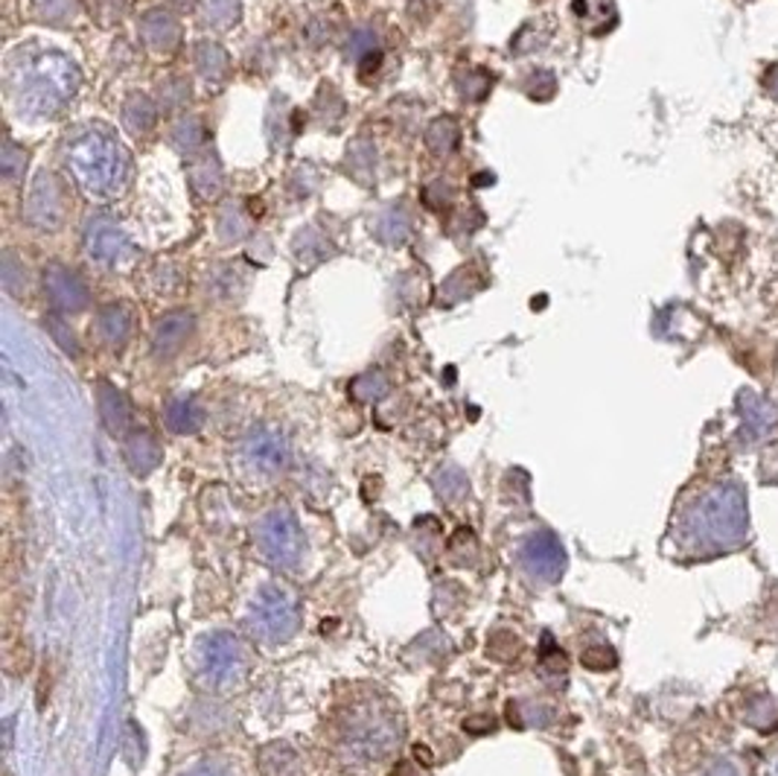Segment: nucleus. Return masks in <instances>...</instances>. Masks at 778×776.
I'll return each instance as SVG.
<instances>
[{"instance_id":"obj_21","label":"nucleus","mask_w":778,"mask_h":776,"mask_svg":"<svg viewBox=\"0 0 778 776\" xmlns=\"http://www.w3.org/2000/svg\"><path fill=\"white\" fill-rule=\"evenodd\" d=\"M464 730L472 735H481V733H493L496 730V718L487 715V712H481V715H470L464 721Z\"/></svg>"},{"instance_id":"obj_19","label":"nucleus","mask_w":778,"mask_h":776,"mask_svg":"<svg viewBox=\"0 0 778 776\" xmlns=\"http://www.w3.org/2000/svg\"><path fill=\"white\" fill-rule=\"evenodd\" d=\"M353 394H357L359 401H376V397L385 394V380H382L380 374L362 376V380L353 383Z\"/></svg>"},{"instance_id":"obj_23","label":"nucleus","mask_w":778,"mask_h":776,"mask_svg":"<svg viewBox=\"0 0 778 776\" xmlns=\"http://www.w3.org/2000/svg\"><path fill=\"white\" fill-rule=\"evenodd\" d=\"M415 753H417V759H423V762H426V765H431L429 747H420V744H417V747H415Z\"/></svg>"},{"instance_id":"obj_6","label":"nucleus","mask_w":778,"mask_h":776,"mask_svg":"<svg viewBox=\"0 0 778 776\" xmlns=\"http://www.w3.org/2000/svg\"><path fill=\"white\" fill-rule=\"evenodd\" d=\"M348 742L359 756L382 759L399 742V726L388 712H364L350 724Z\"/></svg>"},{"instance_id":"obj_10","label":"nucleus","mask_w":778,"mask_h":776,"mask_svg":"<svg viewBox=\"0 0 778 776\" xmlns=\"http://www.w3.org/2000/svg\"><path fill=\"white\" fill-rule=\"evenodd\" d=\"M125 464L138 473V477H146V473H152V470L161 464V444L155 441V435L152 433H132L129 438H125Z\"/></svg>"},{"instance_id":"obj_25","label":"nucleus","mask_w":778,"mask_h":776,"mask_svg":"<svg viewBox=\"0 0 778 776\" xmlns=\"http://www.w3.org/2000/svg\"><path fill=\"white\" fill-rule=\"evenodd\" d=\"M770 776H778V756L770 762Z\"/></svg>"},{"instance_id":"obj_5","label":"nucleus","mask_w":778,"mask_h":776,"mask_svg":"<svg viewBox=\"0 0 778 776\" xmlns=\"http://www.w3.org/2000/svg\"><path fill=\"white\" fill-rule=\"evenodd\" d=\"M199 666L201 677L216 689L240 684L245 675V652L240 640L231 634H210L199 645Z\"/></svg>"},{"instance_id":"obj_9","label":"nucleus","mask_w":778,"mask_h":776,"mask_svg":"<svg viewBox=\"0 0 778 776\" xmlns=\"http://www.w3.org/2000/svg\"><path fill=\"white\" fill-rule=\"evenodd\" d=\"M44 286H47L53 307L62 313H79L88 307V286L83 284V277L67 269H51L44 277Z\"/></svg>"},{"instance_id":"obj_7","label":"nucleus","mask_w":778,"mask_h":776,"mask_svg":"<svg viewBox=\"0 0 778 776\" xmlns=\"http://www.w3.org/2000/svg\"><path fill=\"white\" fill-rule=\"evenodd\" d=\"M522 560H525V567H528L534 576L546 578V581H555V578L563 576L566 555L563 549H560L557 537L548 535V532L530 537L525 551H522Z\"/></svg>"},{"instance_id":"obj_1","label":"nucleus","mask_w":778,"mask_h":776,"mask_svg":"<svg viewBox=\"0 0 778 776\" xmlns=\"http://www.w3.org/2000/svg\"><path fill=\"white\" fill-rule=\"evenodd\" d=\"M79 70L62 53H35L9 70L12 97L35 118H53L76 94Z\"/></svg>"},{"instance_id":"obj_14","label":"nucleus","mask_w":778,"mask_h":776,"mask_svg":"<svg viewBox=\"0 0 778 776\" xmlns=\"http://www.w3.org/2000/svg\"><path fill=\"white\" fill-rule=\"evenodd\" d=\"M164 420L178 435L199 433L201 424H205V409L196 401H190V397H178V401L166 403Z\"/></svg>"},{"instance_id":"obj_17","label":"nucleus","mask_w":778,"mask_h":776,"mask_svg":"<svg viewBox=\"0 0 778 776\" xmlns=\"http://www.w3.org/2000/svg\"><path fill=\"white\" fill-rule=\"evenodd\" d=\"M435 484H438V491L447 496L449 502L461 500V496H467V491H470V484H467V479L458 473V470H440V477L435 479Z\"/></svg>"},{"instance_id":"obj_4","label":"nucleus","mask_w":778,"mask_h":776,"mask_svg":"<svg viewBox=\"0 0 778 776\" xmlns=\"http://www.w3.org/2000/svg\"><path fill=\"white\" fill-rule=\"evenodd\" d=\"M251 622H254V627H257L263 640H269V643H283V640L295 636V631L300 627L298 601H295V595H292L286 587H263L257 599H254Z\"/></svg>"},{"instance_id":"obj_22","label":"nucleus","mask_w":778,"mask_h":776,"mask_svg":"<svg viewBox=\"0 0 778 776\" xmlns=\"http://www.w3.org/2000/svg\"><path fill=\"white\" fill-rule=\"evenodd\" d=\"M184 776H228L224 770H219L216 765H199V768H193V770H187Z\"/></svg>"},{"instance_id":"obj_8","label":"nucleus","mask_w":778,"mask_h":776,"mask_svg":"<svg viewBox=\"0 0 778 776\" xmlns=\"http://www.w3.org/2000/svg\"><path fill=\"white\" fill-rule=\"evenodd\" d=\"M242 456L249 461V468L257 470L260 477H272V473H277L286 464V444H283L277 433L263 429V433H254L245 441Z\"/></svg>"},{"instance_id":"obj_2","label":"nucleus","mask_w":778,"mask_h":776,"mask_svg":"<svg viewBox=\"0 0 778 776\" xmlns=\"http://www.w3.org/2000/svg\"><path fill=\"white\" fill-rule=\"evenodd\" d=\"M67 164L76 182L91 196H114L123 190L129 176V155L117 141L102 132H88L76 138L67 150Z\"/></svg>"},{"instance_id":"obj_3","label":"nucleus","mask_w":778,"mask_h":776,"mask_svg":"<svg viewBox=\"0 0 778 776\" xmlns=\"http://www.w3.org/2000/svg\"><path fill=\"white\" fill-rule=\"evenodd\" d=\"M257 543L265 558L277 564L281 569H295L304 560V532H300L298 517L289 509L269 511L257 526Z\"/></svg>"},{"instance_id":"obj_13","label":"nucleus","mask_w":778,"mask_h":776,"mask_svg":"<svg viewBox=\"0 0 778 776\" xmlns=\"http://www.w3.org/2000/svg\"><path fill=\"white\" fill-rule=\"evenodd\" d=\"M193 330V318L184 316V313H173V316L161 318V325L155 330V351L161 357H169L187 342V336Z\"/></svg>"},{"instance_id":"obj_16","label":"nucleus","mask_w":778,"mask_h":776,"mask_svg":"<svg viewBox=\"0 0 778 776\" xmlns=\"http://www.w3.org/2000/svg\"><path fill=\"white\" fill-rule=\"evenodd\" d=\"M260 768L265 776H298V756L286 744H269L260 753Z\"/></svg>"},{"instance_id":"obj_24","label":"nucleus","mask_w":778,"mask_h":776,"mask_svg":"<svg viewBox=\"0 0 778 776\" xmlns=\"http://www.w3.org/2000/svg\"><path fill=\"white\" fill-rule=\"evenodd\" d=\"M391 776H412V765H406V762H403V765H397V768H394V774Z\"/></svg>"},{"instance_id":"obj_11","label":"nucleus","mask_w":778,"mask_h":776,"mask_svg":"<svg viewBox=\"0 0 778 776\" xmlns=\"http://www.w3.org/2000/svg\"><path fill=\"white\" fill-rule=\"evenodd\" d=\"M88 251H91V258L106 260V263L120 260L125 254L123 231L111 226V222H106V219H97V222H91V228H88Z\"/></svg>"},{"instance_id":"obj_15","label":"nucleus","mask_w":778,"mask_h":776,"mask_svg":"<svg viewBox=\"0 0 778 776\" xmlns=\"http://www.w3.org/2000/svg\"><path fill=\"white\" fill-rule=\"evenodd\" d=\"M129 330H132V318L123 307H106L97 316V334L108 348H120L129 339Z\"/></svg>"},{"instance_id":"obj_20","label":"nucleus","mask_w":778,"mask_h":776,"mask_svg":"<svg viewBox=\"0 0 778 776\" xmlns=\"http://www.w3.org/2000/svg\"><path fill=\"white\" fill-rule=\"evenodd\" d=\"M47 327L53 330V339H56L58 345H62V351H67L70 357H76L79 353V345H76V336H74V330H67L58 318H47Z\"/></svg>"},{"instance_id":"obj_12","label":"nucleus","mask_w":778,"mask_h":776,"mask_svg":"<svg viewBox=\"0 0 778 776\" xmlns=\"http://www.w3.org/2000/svg\"><path fill=\"white\" fill-rule=\"evenodd\" d=\"M97 397H100V415L108 433L123 435L125 429H129V418H132V412H129V403H125L123 394L117 392L114 385L102 383Z\"/></svg>"},{"instance_id":"obj_18","label":"nucleus","mask_w":778,"mask_h":776,"mask_svg":"<svg viewBox=\"0 0 778 776\" xmlns=\"http://www.w3.org/2000/svg\"><path fill=\"white\" fill-rule=\"evenodd\" d=\"M580 663L592 671H606V668H615V652L606 645H592L580 654Z\"/></svg>"}]
</instances>
